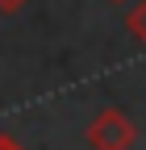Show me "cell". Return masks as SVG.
<instances>
[{
    "label": "cell",
    "instance_id": "2",
    "mask_svg": "<svg viewBox=\"0 0 146 150\" xmlns=\"http://www.w3.org/2000/svg\"><path fill=\"white\" fill-rule=\"evenodd\" d=\"M130 29H134V33L142 38V42H146V4H142V8H138V13L130 17Z\"/></svg>",
    "mask_w": 146,
    "mask_h": 150
},
{
    "label": "cell",
    "instance_id": "3",
    "mask_svg": "<svg viewBox=\"0 0 146 150\" xmlns=\"http://www.w3.org/2000/svg\"><path fill=\"white\" fill-rule=\"evenodd\" d=\"M17 4H21V0H0V8H17Z\"/></svg>",
    "mask_w": 146,
    "mask_h": 150
},
{
    "label": "cell",
    "instance_id": "1",
    "mask_svg": "<svg viewBox=\"0 0 146 150\" xmlns=\"http://www.w3.org/2000/svg\"><path fill=\"white\" fill-rule=\"evenodd\" d=\"M88 138H92L96 150H125V146L134 142V125L125 121L117 108H104L100 117H96V125L88 129Z\"/></svg>",
    "mask_w": 146,
    "mask_h": 150
},
{
    "label": "cell",
    "instance_id": "4",
    "mask_svg": "<svg viewBox=\"0 0 146 150\" xmlns=\"http://www.w3.org/2000/svg\"><path fill=\"white\" fill-rule=\"evenodd\" d=\"M0 150H17V146H13V142H9V138H4V142H0Z\"/></svg>",
    "mask_w": 146,
    "mask_h": 150
}]
</instances>
